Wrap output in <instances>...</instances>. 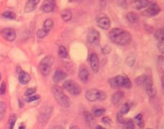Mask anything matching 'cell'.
<instances>
[{
  "mask_svg": "<svg viewBox=\"0 0 164 129\" xmlns=\"http://www.w3.org/2000/svg\"><path fill=\"white\" fill-rule=\"evenodd\" d=\"M106 112V110L102 107H95L92 109L93 116L100 117L103 116Z\"/></svg>",
  "mask_w": 164,
  "mask_h": 129,
  "instance_id": "cell-25",
  "label": "cell"
},
{
  "mask_svg": "<svg viewBox=\"0 0 164 129\" xmlns=\"http://www.w3.org/2000/svg\"><path fill=\"white\" fill-rule=\"evenodd\" d=\"M55 2L54 1H45L41 6V10L45 13H51L55 10Z\"/></svg>",
  "mask_w": 164,
  "mask_h": 129,
  "instance_id": "cell-13",
  "label": "cell"
},
{
  "mask_svg": "<svg viewBox=\"0 0 164 129\" xmlns=\"http://www.w3.org/2000/svg\"><path fill=\"white\" fill-rule=\"evenodd\" d=\"M58 54L61 58H67L68 56V52L67 49L63 45H60L58 51Z\"/></svg>",
  "mask_w": 164,
  "mask_h": 129,
  "instance_id": "cell-27",
  "label": "cell"
},
{
  "mask_svg": "<svg viewBox=\"0 0 164 129\" xmlns=\"http://www.w3.org/2000/svg\"><path fill=\"white\" fill-rule=\"evenodd\" d=\"M146 93L149 97L154 98L157 96V91L154 87L153 79L150 75L146 76V80L145 81L144 85Z\"/></svg>",
  "mask_w": 164,
  "mask_h": 129,
  "instance_id": "cell-7",
  "label": "cell"
},
{
  "mask_svg": "<svg viewBox=\"0 0 164 129\" xmlns=\"http://www.w3.org/2000/svg\"><path fill=\"white\" fill-rule=\"evenodd\" d=\"M90 76V72L88 69L85 67H82L80 68L78 71V77L81 81L86 82L88 81Z\"/></svg>",
  "mask_w": 164,
  "mask_h": 129,
  "instance_id": "cell-16",
  "label": "cell"
},
{
  "mask_svg": "<svg viewBox=\"0 0 164 129\" xmlns=\"http://www.w3.org/2000/svg\"><path fill=\"white\" fill-rule=\"evenodd\" d=\"M90 63L91 69L94 73L99 72L100 61L98 55L96 53H92L90 56Z\"/></svg>",
  "mask_w": 164,
  "mask_h": 129,
  "instance_id": "cell-12",
  "label": "cell"
},
{
  "mask_svg": "<svg viewBox=\"0 0 164 129\" xmlns=\"http://www.w3.org/2000/svg\"><path fill=\"white\" fill-rule=\"evenodd\" d=\"M111 47L109 44H105L104 47H103L102 49H101L102 54L105 55L109 54L111 52Z\"/></svg>",
  "mask_w": 164,
  "mask_h": 129,
  "instance_id": "cell-35",
  "label": "cell"
},
{
  "mask_svg": "<svg viewBox=\"0 0 164 129\" xmlns=\"http://www.w3.org/2000/svg\"><path fill=\"white\" fill-rule=\"evenodd\" d=\"M86 99L90 102L95 101H103L107 98V94L104 91L95 88H91L86 91L85 93Z\"/></svg>",
  "mask_w": 164,
  "mask_h": 129,
  "instance_id": "cell-4",
  "label": "cell"
},
{
  "mask_svg": "<svg viewBox=\"0 0 164 129\" xmlns=\"http://www.w3.org/2000/svg\"><path fill=\"white\" fill-rule=\"evenodd\" d=\"M123 129H135V124L132 119L126 121L124 125Z\"/></svg>",
  "mask_w": 164,
  "mask_h": 129,
  "instance_id": "cell-33",
  "label": "cell"
},
{
  "mask_svg": "<svg viewBox=\"0 0 164 129\" xmlns=\"http://www.w3.org/2000/svg\"><path fill=\"white\" fill-rule=\"evenodd\" d=\"M1 74H0V80H1Z\"/></svg>",
  "mask_w": 164,
  "mask_h": 129,
  "instance_id": "cell-49",
  "label": "cell"
},
{
  "mask_svg": "<svg viewBox=\"0 0 164 129\" xmlns=\"http://www.w3.org/2000/svg\"><path fill=\"white\" fill-rule=\"evenodd\" d=\"M117 121L121 124H124L126 121L123 117V115L120 113H118L117 114Z\"/></svg>",
  "mask_w": 164,
  "mask_h": 129,
  "instance_id": "cell-42",
  "label": "cell"
},
{
  "mask_svg": "<svg viewBox=\"0 0 164 129\" xmlns=\"http://www.w3.org/2000/svg\"><path fill=\"white\" fill-rule=\"evenodd\" d=\"M96 24L101 29L108 30L110 28L111 22L109 17L101 16L97 18Z\"/></svg>",
  "mask_w": 164,
  "mask_h": 129,
  "instance_id": "cell-11",
  "label": "cell"
},
{
  "mask_svg": "<svg viewBox=\"0 0 164 129\" xmlns=\"http://www.w3.org/2000/svg\"><path fill=\"white\" fill-rule=\"evenodd\" d=\"M30 79V75L28 73L23 70L19 71V81L21 84L23 85L28 84Z\"/></svg>",
  "mask_w": 164,
  "mask_h": 129,
  "instance_id": "cell-19",
  "label": "cell"
},
{
  "mask_svg": "<svg viewBox=\"0 0 164 129\" xmlns=\"http://www.w3.org/2000/svg\"><path fill=\"white\" fill-rule=\"evenodd\" d=\"M83 117L85 122L89 124V125H92V124L95 123L94 116L90 112L88 111H84Z\"/></svg>",
  "mask_w": 164,
  "mask_h": 129,
  "instance_id": "cell-22",
  "label": "cell"
},
{
  "mask_svg": "<svg viewBox=\"0 0 164 129\" xmlns=\"http://www.w3.org/2000/svg\"><path fill=\"white\" fill-rule=\"evenodd\" d=\"M96 129H106L105 127H104V126H102L101 125H97L96 126Z\"/></svg>",
  "mask_w": 164,
  "mask_h": 129,
  "instance_id": "cell-47",
  "label": "cell"
},
{
  "mask_svg": "<svg viewBox=\"0 0 164 129\" xmlns=\"http://www.w3.org/2000/svg\"><path fill=\"white\" fill-rule=\"evenodd\" d=\"M50 129H64L62 126H60V125H57V126H55L54 127H52Z\"/></svg>",
  "mask_w": 164,
  "mask_h": 129,
  "instance_id": "cell-45",
  "label": "cell"
},
{
  "mask_svg": "<svg viewBox=\"0 0 164 129\" xmlns=\"http://www.w3.org/2000/svg\"><path fill=\"white\" fill-rule=\"evenodd\" d=\"M16 118L15 115H11L8 122V129H13L16 122Z\"/></svg>",
  "mask_w": 164,
  "mask_h": 129,
  "instance_id": "cell-31",
  "label": "cell"
},
{
  "mask_svg": "<svg viewBox=\"0 0 164 129\" xmlns=\"http://www.w3.org/2000/svg\"><path fill=\"white\" fill-rule=\"evenodd\" d=\"M19 129H25V128H24L23 126H20V128H19Z\"/></svg>",
  "mask_w": 164,
  "mask_h": 129,
  "instance_id": "cell-48",
  "label": "cell"
},
{
  "mask_svg": "<svg viewBox=\"0 0 164 129\" xmlns=\"http://www.w3.org/2000/svg\"><path fill=\"white\" fill-rule=\"evenodd\" d=\"M61 16L64 21L69 22L71 20L72 17V13L71 10L69 9H64L60 13Z\"/></svg>",
  "mask_w": 164,
  "mask_h": 129,
  "instance_id": "cell-21",
  "label": "cell"
},
{
  "mask_svg": "<svg viewBox=\"0 0 164 129\" xmlns=\"http://www.w3.org/2000/svg\"><path fill=\"white\" fill-rule=\"evenodd\" d=\"M126 19L130 23L134 25L138 23L139 17L135 12H130L126 14Z\"/></svg>",
  "mask_w": 164,
  "mask_h": 129,
  "instance_id": "cell-20",
  "label": "cell"
},
{
  "mask_svg": "<svg viewBox=\"0 0 164 129\" xmlns=\"http://www.w3.org/2000/svg\"><path fill=\"white\" fill-rule=\"evenodd\" d=\"M158 49L161 54H164V42H158Z\"/></svg>",
  "mask_w": 164,
  "mask_h": 129,
  "instance_id": "cell-43",
  "label": "cell"
},
{
  "mask_svg": "<svg viewBox=\"0 0 164 129\" xmlns=\"http://www.w3.org/2000/svg\"><path fill=\"white\" fill-rule=\"evenodd\" d=\"M136 61V56H130L126 58V65L129 67H132L134 66Z\"/></svg>",
  "mask_w": 164,
  "mask_h": 129,
  "instance_id": "cell-32",
  "label": "cell"
},
{
  "mask_svg": "<svg viewBox=\"0 0 164 129\" xmlns=\"http://www.w3.org/2000/svg\"><path fill=\"white\" fill-rule=\"evenodd\" d=\"M54 56L51 55L47 56L42 59L39 68L42 75L47 76L49 74L51 71V67L54 64Z\"/></svg>",
  "mask_w": 164,
  "mask_h": 129,
  "instance_id": "cell-5",
  "label": "cell"
},
{
  "mask_svg": "<svg viewBox=\"0 0 164 129\" xmlns=\"http://www.w3.org/2000/svg\"><path fill=\"white\" fill-rule=\"evenodd\" d=\"M2 16L8 20H13L15 19L16 15L14 12H12V11H7L2 13Z\"/></svg>",
  "mask_w": 164,
  "mask_h": 129,
  "instance_id": "cell-29",
  "label": "cell"
},
{
  "mask_svg": "<svg viewBox=\"0 0 164 129\" xmlns=\"http://www.w3.org/2000/svg\"><path fill=\"white\" fill-rule=\"evenodd\" d=\"M54 26V21L50 18L45 20L43 23V27L42 29L45 30L46 32L49 33L50 31L53 29Z\"/></svg>",
  "mask_w": 164,
  "mask_h": 129,
  "instance_id": "cell-24",
  "label": "cell"
},
{
  "mask_svg": "<svg viewBox=\"0 0 164 129\" xmlns=\"http://www.w3.org/2000/svg\"><path fill=\"white\" fill-rule=\"evenodd\" d=\"M0 34L5 40L8 42H13L16 38V31L12 28H4L0 31Z\"/></svg>",
  "mask_w": 164,
  "mask_h": 129,
  "instance_id": "cell-10",
  "label": "cell"
},
{
  "mask_svg": "<svg viewBox=\"0 0 164 129\" xmlns=\"http://www.w3.org/2000/svg\"><path fill=\"white\" fill-rule=\"evenodd\" d=\"M101 121L105 125H110L112 122V119L109 117H104L102 118Z\"/></svg>",
  "mask_w": 164,
  "mask_h": 129,
  "instance_id": "cell-39",
  "label": "cell"
},
{
  "mask_svg": "<svg viewBox=\"0 0 164 129\" xmlns=\"http://www.w3.org/2000/svg\"><path fill=\"white\" fill-rule=\"evenodd\" d=\"M7 105L4 102H0V116L2 117L6 114Z\"/></svg>",
  "mask_w": 164,
  "mask_h": 129,
  "instance_id": "cell-34",
  "label": "cell"
},
{
  "mask_svg": "<svg viewBox=\"0 0 164 129\" xmlns=\"http://www.w3.org/2000/svg\"><path fill=\"white\" fill-rule=\"evenodd\" d=\"M158 59V62L159 63V64H160V66H163V64H164V57L163 56H159Z\"/></svg>",
  "mask_w": 164,
  "mask_h": 129,
  "instance_id": "cell-44",
  "label": "cell"
},
{
  "mask_svg": "<svg viewBox=\"0 0 164 129\" xmlns=\"http://www.w3.org/2000/svg\"><path fill=\"white\" fill-rule=\"evenodd\" d=\"M125 96V93L121 91H117L112 95L111 102L114 105H119Z\"/></svg>",
  "mask_w": 164,
  "mask_h": 129,
  "instance_id": "cell-14",
  "label": "cell"
},
{
  "mask_svg": "<svg viewBox=\"0 0 164 129\" xmlns=\"http://www.w3.org/2000/svg\"><path fill=\"white\" fill-rule=\"evenodd\" d=\"M109 35L112 42L121 46L129 45L132 40L130 32L117 28L112 29L109 32Z\"/></svg>",
  "mask_w": 164,
  "mask_h": 129,
  "instance_id": "cell-1",
  "label": "cell"
},
{
  "mask_svg": "<svg viewBox=\"0 0 164 129\" xmlns=\"http://www.w3.org/2000/svg\"><path fill=\"white\" fill-rule=\"evenodd\" d=\"M117 4L118 7H120L121 8L123 9H126L128 8V4L126 1H117Z\"/></svg>",
  "mask_w": 164,
  "mask_h": 129,
  "instance_id": "cell-37",
  "label": "cell"
},
{
  "mask_svg": "<svg viewBox=\"0 0 164 129\" xmlns=\"http://www.w3.org/2000/svg\"><path fill=\"white\" fill-rule=\"evenodd\" d=\"M87 39L90 44L94 46H98L100 44L101 39L100 32L96 29H91L88 31Z\"/></svg>",
  "mask_w": 164,
  "mask_h": 129,
  "instance_id": "cell-8",
  "label": "cell"
},
{
  "mask_svg": "<svg viewBox=\"0 0 164 129\" xmlns=\"http://www.w3.org/2000/svg\"><path fill=\"white\" fill-rule=\"evenodd\" d=\"M48 33L47 32H46L45 30H43L42 29H39L37 32V36L38 37V38H44L45 36L47 35Z\"/></svg>",
  "mask_w": 164,
  "mask_h": 129,
  "instance_id": "cell-36",
  "label": "cell"
},
{
  "mask_svg": "<svg viewBox=\"0 0 164 129\" xmlns=\"http://www.w3.org/2000/svg\"><path fill=\"white\" fill-rule=\"evenodd\" d=\"M130 109H131V106L128 103H126L124 104L120 108V113L122 115H125L129 113Z\"/></svg>",
  "mask_w": 164,
  "mask_h": 129,
  "instance_id": "cell-30",
  "label": "cell"
},
{
  "mask_svg": "<svg viewBox=\"0 0 164 129\" xmlns=\"http://www.w3.org/2000/svg\"></svg>",
  "mask_w": 164,
  "mask_h": 129,
  "instance_id": "cell-50",
  "label": "cell"
},
{
  "mask_svg": "<svg viewBox=\"0 0 164 129\" xmlns=\"http://www.w3.org/2000/svg\"><path fill=\"white\" fill-rule=\"evenodd\" d=\"M40 96L39 95H35V96H32L29 97L28 98H26V100L28 102H32L33 101H36L40 99Z\"/></svg>",
  "mask_w": 164,
  "mask_h": 129,
  "instance_id": "cell-40",
  "label": "cell"
},
{
  "mask_svg": "<svg viewBox=\"0 0 164 129\" xmlns=\"http://www.w3.org/2000/svg\"><path fill=\"white\" fill-rule=\"evenodd\" d=\"M64 88L74 96H78L82 93V87L78 83L74 80H68L63 84Z\"/></svg>",
  "mask_w": 164,
  "mask_h": 129,
  "instance_id": "cell-6",
  "label": "cell"
},
{
  "mask_svg": "<svg viewBox=\"0 0 164 129\" xmlns=\"http://www.w3.org/2000/svg\"><path fill=\"white\" fill-rule=\"evenodd\" d=\"M146 76H147V75L142 74L136 78L135 80L136 84L138 85V86H143L145 81L146 80Z\"/></svg>",
  "mask_w": 164,
  "mask_h": 129,
  "instance_id": "cell-28",
  "label": "cell"
},
{
  "mask_svg": "<svg viewBox=\"0 0 164 129\" xmlns=\"http://www.w3.org/2000/svg\"><path fill=\"white\" fill-rule=\"evenodd\" d=\"M109 84L114 89L124 88L131 89L132 88V82L126 75H117L109 79Z\"/></svg>",
  "mask_w": 164,
  "mask_h": 129,
  "instance_id": "cell-2",
  "label": "cell"
},
{
  "mask_svg": "<svg viewBox=\"0 0 164 129\" xmlns=\"http://www.w3.org/2000/svg\"><path fill=\"white\" fill-rule=\"evenodd\" d=\"M53 95L57 103L64 108H68L70 107L71 100L69 97L64 94L62 88L57 85H55L52 88Z\"/></svg>",
  "mask_w": 164,
  "mask_h": 129,
  "instance_id": "cell-3",
  "label": "cell"
},
{
  "mask_svg": "<svg viewBox=\"0 0 164 129\" xmlns=\"http://www.w3.org/2000/svg\"><path fill=\"white\" fill-rule=\"evenodd\" d=\"M135 122L139 128H143L144 126V117L142 113H139L134 118Z\"/></svg>",
  "mask_w": 164,
  "mask_h": 129,
  "instance_id": "cell-26",
  "label": "cell"
},
{
  "mask_svg": "<svg viewBox=\"0 0 164 129\" xmlns=\"http://www.w3.org/2000/svg\"><path fill=\"white\" fill-rule=\"evenodd\" d=\"M161 9L157 3L154 2L151 4L148 8L143 12V15L148 17H153L157 16L161 12Z\"/></svg>",
  "mask_w": 164,
  "mask_h": 129,
  "instance_id": "cell-9",
  "label": "cell"
},
{
  "mask_svg": "<svg viewBox=\"0 0 164 129\" xmlns=\"http://www.w3.org/2000/svg\"><path fill=\"white\" fill-rule=\"evenodd\" d=\"M67 77V74L65 72L57 69L55 71L53 77V80L55 83H59L64 80Z\"/></svg>",
  "mask_w": 164,
  "mask_h": 129,
  "instance_id": "cell-15",
  "label": "cell"
},
{
  "mask_svg": "<svg viewBox=\"0 0 164 129\" xmlns=\"http://www.w3.org/2000/svg\"><path fill=\"white\" fill-rule=\"evenodd\" d=\"M36 92V89L35 88H30L28 89L24 93V96H30L31 95L34 94Z\"/></svg>",
  "mask_w": 164,
  "mask_h": 129,
  "instance_id": "cell-38",
  "label": "cell"
},
{
  "mask_svg": "<svg viewBox=\"0 0 164 129\" xmlns=\"http://www.w3.org/2000/svg\"><path fill=\"white\" fill-rule=\"evenodd\" d=\"M69 129H81L77 125H72Z\"/></svg>",
  "mask_w": 164,
  "mask_h": 129,
  "instance_id": "cell-46",
  "label": "cell"
},
{
  "mask_svg": "<svg viewBox=\"0 0 164 129\" xmlns=\"http://www.w3.org/2000/svg\"><path fill=\"white\" fill-rule=\"evenodd\" d=\"M6 84L4 82L2 83L1 85H0V95H3L6 93Z\"/></svg>",
  "mask_w": 164,
  "mask_h": 129,
  "instance_id": "cell-41",
  "label": "cell"
},
{
  "mask_svg": "<svg viewBox=\"0 0 164 129\" xmlns=\"http://www.w3.org/2000/svg\"><path fill=\"white\" fill-rule=\"evenodd\" d=\"M150 4V2L146 0L141 1H133L132 2V5L134 8L136 10H140L148 7Z\"/></svg>",
  "mask_w": 164,
  "mask_h": 129,
  "instance_id": "cell-17",
  "label": "cell"
},
{
  "mask_svg": "<svg viewBox=\"0 0 164 129\" xmlns=\"http://www.w3.org/2000/svg\"><path fill=\"white\" fill-rule=\"evenodd\" d=\"M39 0H29L27 2L24 8V11L26 13H29L34 10L37 4L39 3Z\"/></svg>",
  "mask_w": 164,
  "mask_h": 129,
  "instance_id": "cell-18",
  "label": "cell"
},
{
  "mask_svg": "<svg viewBox=\"0 0 164 129\" xmlns=\"http://www.w3.org/2000/svg\"><path fill=\"white\" fill-rule=\"evenodd\" d=\"M154 35L158 42H164V29L163 28L157 29L154 33Z\"/></svg>",
  "mask_w": 164,
  "mask_h": 129,
  "instance_id": "cell-23",
  "label": "cell"
}]
</instances>
